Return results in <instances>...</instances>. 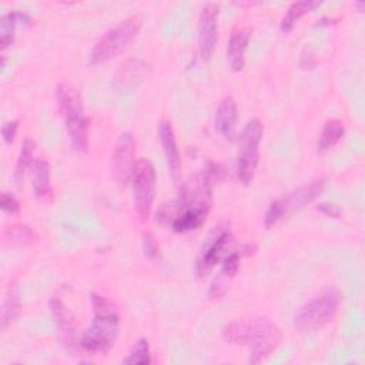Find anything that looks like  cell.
Here are the masks:
<instances>
[{
    "label": "cell",
    "instance_id": "6da1fadb",
    "mask_svg": "<svg viewBox=\"0 0 365 365\" xmlns=\"http://www.w3.org/2000/svg\"><path fill=\"white\" fill-rule=\"evenodd\" d=\"M211 207V173L187 178L178 197L165 201L157 210L155 218L161 225H168L177 234L198 230L207 220Z\"/></svg>",
    "mask_w": 365,
    "mask_h": 365
},
{
    "label": "cell",
    "instance_id": "7a4b0ae2",
    "mask_svg": "<svg viewBox=\"0 0 365 365\" xmlns=\"http://www.w3.org/2000/svg\"><path fill=\"white\" fill-rule=\"evenodd\" d=\"M222 336L230 344L247 346L251 364H258L269 356L282 341L279 327L268 317L231 321L224 327Z\"/></svg>",
    "mask_w": 365,
    "mask_h": 365
},
{
    "label": "cell",
    "instance_id": "3957f363",
    "mask_svg": "<svg viewBox=\"0 0 365 365\" xmlns=\"http://www.w3.org/2000/svg\"><path fill=\"white\" fill-rule=\"evenodd\" d=\"M93 307L91 324L80 336V348L91 355H106L120 332V314L113 301L97 292L90 294Z\"/></svg>",
    "mask_w": 365,
    "mask_h": 365
},
{
    "label": "cell",
    "instance_id": "277c9868",
    "mask_svg": "<svg viewBox=\"0 0 365 365\" xmlns=\"http://www.w3.org/2000/svg\"><path fill=\"white\" fill-rule=\"evenodd\" d=\"M56 103L64 121V128L74 151L88 150V118L81 93L70 83H60L54 90Z\"/></svg>",
    "mask_w": 365,
    "mask_h": 365
},
{
    "label": "cell",
    "instance_id": "5b68a950",
    "mask_svg": "<svg viewBox=\"0 0 365 365\" xmlns=\"http://www.w3.org/2000/svg\"><path fill=\"white\" fill-rule=\"evenodd\" d=\"M141 24L143 21L140 16H130L110 27L91 47L88 54V64H104L125 51L138 36Z\"/></svg>",
    "mask_w": 365,
    "mask_h": 365
},
{
    "label": "cell",
    "instance_id": "8992f818",
    "mask_svg": "<svg viewBox=\"0 0 365 365\" xmlns=\"http://www.w3.org/2000/svg\"><path fill=\"white\" fill-rule=\"evenodd\" d=\"M341 291L328 287L307 299L294 314V327L301 332L315 331L328 324L339 311Z\"/></svg>",
    "mask_w": 365,
    "mask_h": 365
},
{
    "label": "cell",
    "instance_id": "52a82bcc",
    "mask_svg": "<svg viewBox=\"0 0 365 365\" xmlns=\"http://www.w3.org/2000/svg\"><path fill=\"white\" fill-rule=\"evenodd\" d=\"M262 135L264 125L258 118L248 120L238 135L235 174L244 185H248L255 175L259 161V144Z\"/></svg>",
    "mask_w": 365,
    "mask_h": 365
},
{
    "label": "cell",
    "instance_id": "ba28073f",
    "mask_svg": "<svg viewBox=\"0 0 365 365\" xmlns=\"http://www.w3.org/2000/svg\"><path fill=\"white\" fill-rule=\"evenodd\" d=\"M324 185H325L324 178H317V180L309 181L308 184L301 185L297 190L271 201V204L265 212V217H264L265 228L269 230L279 220L285 218L287 215L304 208L305 205H308L309 202L317 200L321 195V192L324 191Z\"/></svg>",
    "mask_w": 365,
    "mask_h": 365
},
{
    "label": "cell",
    "instance_id": "9c48e42d",
    "mask_svg": "<svg viewBox=\"0 0 365 365\" xmlns=\"http://www.w3.org/2000/svg\"><path fill=\"white\" fill-rule=\"evenodd\" d=\"M131 185L134 211L140 220L145 221L151 214L157 188L155 168L148 158L140 157L135 160L131 175Z\"/></svg>",
    "mask_w": 365,
    "mask_h": 365
},
{
    "label": "cell",
    "instance_id": "30bf717a",
    "mask_svg": "<svg viewBox=\"0 0 365 365\" xmlns=\"http://www.w3.org/2000/svg\"><path fill=\"white\" fill-rule=\"evenodd\" d=\"M232 242V234L227 224H220L204 240L195 259V274L202 278L208 275L214 267L225 258Z\"/></svg>",
    "mask_w": 365,
    "mask_h": 365
},
{
    "label": "cell",
    "instance_id": "8fae6325",
    "mask_svg": "<svg viewBox=\"0 0 365 365\" xmlns=\"http://www.w3.org/2000/svg\"><path fill=\"white\" fill-rule=\"evenodd\" d=\"M218 13L220 4L208 1L202 4L198 17V53L204 61H208L218 41Z\"/></svg>",
    "mask_w": 365,
    "mask_h": 365
},
{
    "label": "cell",
    "instance_id": "7c38bea8",
    "mask_svg": "<svg viewBox=\"0 0 365 365\" xmlns=\"http://www.w3.org/2000/svg\"><path fill=\"white\" fill-rule=\"evenodd\" d=\"M134 137L130 131H123L111 151V173L113 177L121 184L125 185L127 182L131 181L133 175V168L135 164L134 158Z\"/></svg>",
    "mask_w": 365,
    "mask_h": 365
},
{
    "label": "cell",
    "instance_id": "4fadbf2b",
    "mask_svg": "<svg viewBox=\"0 0 365 365\" xmlns=\"http://www.w3.org/2000/svg\"><path fill=\"white\" fill-rule=\"evenodd\" d=\"M255 250L254 245L245 244L244 247H241L240 250H231L225 258L222 259V265L221 269L218 272V275L214 278V281L211 282V287L208 289V295L210 298H221L227 288L230 281L235 277L238 268H240V261L244 255L251 254Z\"/></svg>",
    "mask_w": 365,
    "mask_h": 365
},
{
    "label": "cell",
    "instance_id": "5bb4252c",
    "mask_svg": "<svg viewBox=\"0 0 365 365\" xmlns=\"http://www.w3.org/2000/svg\"><path fill=\"white\" fill-rule=\"evenodd\" d=\"M157 133L163 147V153L165 155L170 175L174 181H178L181 175V155L171 123L168 120H161L157 125Z\"/></svg>",
    "mask_w": 365,
    "mask_h": 365
},
{
    "label": "cell",
    "instance_id": "9a60e30c",
    "mask_svg": "<svg viewBox=\"0 0 365 365\" xmlns=\"http://www.w3.org/2000/svg\"><path fill=\"white\" fill-rule=\"evenodd\" d=\"M50 308H51V314H53L56 327L58 329V336L61 342L67 348H74L76 336H77V325L71 311L66 307L63 299L58 297H53L50 299Z\"/></svg>",
    "mask_w": 365,
    "mask_h": 365
},
{
    "label": "cell",
    "instance_id": "2e32d148",
    "mask_svg": "<svg viewBox=\"0 0 365 365\" xmlns=\"http://www.w3.org/2000/svg\"><path fill=\"white\" fill-rule=\"evenodd\" d=\"M251 29L245 24H237L230 34L227 44V61L232 71H241L245 66V51L248 48Z\"/></svg>",
    "mask_w": 365,
    "mask_h": 365
},
{
    "label": "cell",
    "instance_id": "e0dca14e",
    "mask_svg": "<svg viewBox=\"0 0 365 365\" xmlns=\"http://www.w3.org/2000/svg\"><path fill=\"white\" fill-rule=\"evenodd\" d=\"M237 120H238L237 103L232 97L227 96L220 101L215 110L214 130L222 137H231L235 131Z\"/></svg>",
    "mask_w": 365,
    "mask_h": 365
},
{
    "label": "cell",
    "instance_id": "ac0fdd59",
    "mask_svg": "<svg viewBox=\"0 0 365 365\" xmlns=\"http://www.w3.org/2000/svg\"><path fill=\"white\" fill-rule=\"evenodd\" d=\"M31 187L37 198H51V167L47 158L37 157L31 167Z\"/></svg>",
    "mask_w": 365,
    "mask_h": 365
},
{
    "label": "cell",
    "instance_id": "d6986e66",
    "mask_svg": "<svg viewBox=\"0 0 365 365\" xmlns=\"http://www.w3.org/2000/svg\"><path fill=\"white\" fill-rule=\"evenodd\" d=\"M30 16L24 11L13 10L1 16L0 19V48L6 50L14 41L16 27L20 24H29Z\"/></svg>",
    "mask_w": 365,
    "mask_h": 365
},
{
    "label": "cell",
    "instance_id": "ffe728a7",
    "mask_svg": "<svg viewBox=\"0 0 365 365\" xmlns=\"http://www.w3.org/2000/svg\"><path fill=\"white\" fill-rule=\"evenodd\" d=\"M34 150H36V143L30 137H26L21 144H20V151L16 160L14 165V173L13 178L17 185V188H21L24 184V177L29 170H31L33 163H34Z\"/></svg>",
    "mask_w": 365,
    "mask_h": 365
},
{
    "label": "cell",
    "instance_id": "44dd1931",
    "mask_svg": "<svg viewBox=\"0 0 365 365\" xmlns=\"http://www.w3.org/2000/svg\"><path fill=\"white\" fill-rule=\"evenodd\" d=\"M20 312V289L16 281H11L4 292L0 312V324L4 331L19 315Z\"/></svg>",
    "mask_w": 365,
    "mask_h": 365
},
{
    "label": "cell",
    "instance_id": "7402d4cb",
    "mask_svg": "<svg viewBox=\"0 0 365 365\" xmlns=\"http://www.w3.org/2000/svg\"><path fill=\"white\" fill-rule=\"evenodd\" d=\"M345 134V125L338 118H329L325 121L322 131L317 141V153L324 154L336 145Z\"/></svg>",
    "mask_w": 365,
    "mask_h": 365
},
{
    "label": "cell",
    "instance_id": "603a6c76",
    "mask_svg": "<svg viewBox=\"0 0 365 365\" xmlns=\"http://www.w3.org/2000/svg\"><path fill=\"white\" fill-rule=\"evenodd\" d=\"M318 6H319V1H314V0H298V1L291 3L288 6V9L285 10L282 19H281V23H279L281 31L289 33L294 29L295 23L302 16H305L309 11H312Z\"/></svg>",
    "mask_w": 365,
    "mask_h": 365
},
{
    "label": "cell",
    "instance_id": "cb8c5ba5",
    "mask_svg": "<svg viewBox=\"0 0 365 365\" xmlns=\"http://www.w3.org/2000/svg\"><path fill=\"white\" fill-rule=\"evenodd\" d=\"M3 238H4L6 244L24 247V245L34 244L37 241L38 235H37V232L31 227H29L26 224L16 222V224L4 227Z\"/></svg>",
    "mask_w": 365,
    "mask_h": 365
},
{
    "label": "cell",
    "instance_id": "d4e9b609",
    "mask_svg": "<svg viewBox=\"0 0 365 365\" xmlns=\"http://www.w3.org/2000/svg\"><path fill=\"white\" fill-rule=\"evenodd\" d=\"M147 64L140 61V60H128L125 61L123 66H120L115 80L123 83V84H128V83H134L135 80L141 78L145 71H147Z\"/></svg>",
    "mask_w": 365,
    "mask_h": 365
},
{
    "label": "cell",
    "instance_id": "484cf974",
    "mask_svg": "<svg viewBox=\"0 0 365 365\" xmlns=\"http://www.w3.org/2000/svg\"><path fill=\"white\" fill-rule=\"evenodd\" d=\"M151 362V352H150V344L145 338H140L134 342V345L130 348L128 354L121 359V364H140L147 365Z\"/></svg>",
    "mask_w": 365,
    "mask_h": 365
},
{
    "label": "cell",
    "instance_id": "4316f807",
    "mask_svg": "<svg viewBox=\"0 0 365 365\" xmlns=\"http://www.w3.org/2000/svg\"><path fill=\"white\" fill-rule=\"evenodd\" d=\"M0 208H1L3 212L11 214V215L19 214L20 212V202L11 192L3 191L1 197H0Z\"/></svg>",
    "mask_w": 365,
    "mask_h": 365
},
{
    "label": "cell",
    "instance_id": "83f0119b",
    "mask_svg": "<svg viewBox=\"0 0 365 365\" xmlns=\"http://www.w3.org/2000/svg\"><path fill=\"white\" fill-rule=\"evenodd\" d=\"M143 251L147 258H157L158 257V244L151 232H145L143 235Z\"/></svg>",
    "mask_w": 365,
    "mask_h": 365
},
{
    "label": "cell",
    "instance_id": "f1b7e54d",
    "mask_svg": "<svg viewBox=\"0 0 365 365\" xmlns=\"http://www.w3.org/2000/svg\"><path fill=\"white\" fill-rule=\"evenodd\" d=\"M17 130H19V120H7L6 123H3L0 130L3 141L6 144H11L17 134Z\"/></svg>",
    "mask_w": 365,
    "mask_h": 365
},
{
    "label": "cell",
    "instance_id": "f546056e",
    "mask_svg": "<svg viewBox=\"0 0 365 365\" xmlns=\"http://www.w3.org/2000/svg\"><path fill=\"white\" fill-rule=\"evenodd\" d=\"M317 208L325 214L327 217H331V218H341L342 217V210L334 204V202H328V201H322V202H318Z\"/></svg>",
    "mask_w": 365,
    "mask_h": 365
}]
</instances>
